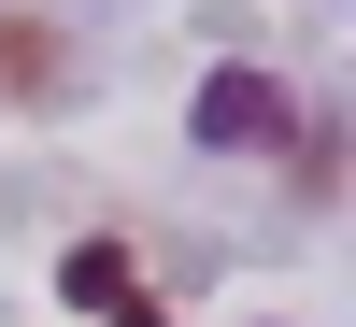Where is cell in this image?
<instances>
[{
  "label": "cell",
  "instance_id": "cell-1",
  "mask_svg": "<svg viewBox=\"0 0 356 327\" xmlns=\"http://www.w3.org/2000/svg\"><path fill=\"white\" fill-rule=\"evenodd\" d=\"M200 142H214V157H285V142H300V100H285L271 72H243V57H228L214 85H200V114H186Z\"/></svg>",
  "mask_w": 356,
  "mask_h": 327
},
{
  "label": "cell",
  "instance_id": "cell-3",
  "mask_svg": "<svg viewBox=\"0 0 356 327\" xmlns=\"http://www.w3.org/2000/svg\"><path fill=\"white\" fill-rule=\"evenodd\" d=\"M0 85H57V43H43V28H0Z\"/></svg>",
  "mask_w": 356,
  "mask_h": 327
},
{
  "label": "cell",
  "instance_id": "cell-2",
  "mask_svg": "<svg viewBox=\"0 0 356 327\" xmlns=\"http://www.w3.org/2000/svg\"><path fill=\"white\" fill-rule=\"evenodd\" d=\"M57 299L100 313V327H171V299L129 271V242H72V256H57Z\"/></svg>",
  "mask_w": 356,
  "mask_h": 327
}]
</instances>
